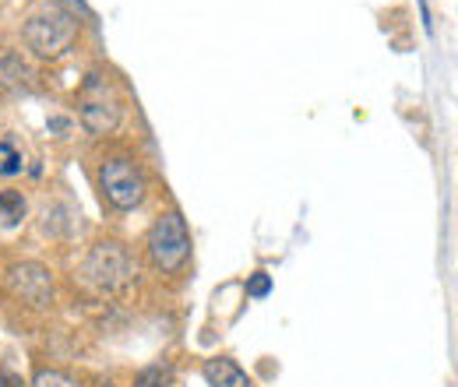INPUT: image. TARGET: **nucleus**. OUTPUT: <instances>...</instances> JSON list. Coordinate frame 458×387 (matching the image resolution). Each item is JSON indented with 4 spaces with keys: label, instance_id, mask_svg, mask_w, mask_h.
I'll return each mask as SVG.
<instances>
[{
    "label": "nucleus",
    "instance_id": "nucleus-6",
    "mask_svg": "<svg viewBox=\"0 0 458 387\" xmlns=\"http://www.w3.org/2000/svg\"><path fill=\"white\" fill-rule=\"evenodd\" d=\"M11 289L18 296H25L29 303H50L54 299V282L43 265H14L11 268Z\"/></svg>",
    "mask_w": 458,
    "mask_h": 387
},
{
    "label": "nucleus",
    "instance_id": "nucleus-9",
    "mask_svg": "<svg viewBox=\"0 0 458 387\" xmlns=\"http://www.w3.org/2000/svg\"><path fill=\"white\" fill-rule=\"evenodd\" d=\"M25 215V201L14 190H0V225H14Z\"/></svg>",
    "mask_w": 458,
    "mask_h": 387
},
{
    "label": "nucleus",
    "instance_id": "nucleus-13",
    "mask_svg": "<svg viewBox=\"0 0 458 387\" xmlns=\"http://www.w3.org/2000/svg\"><path fill=\"white\" fill-rule=\"evenodd\" d=\"M268 289H272V278L265 275V272H258V275L247 282V296H258L261 299V296H268Z\"/></svg>",
    "mask_w": 458,
    "mask_h": 387
},
{
    "label": "nucleus",
    "instance_id": "nucleus-12",
    "mask_svg": "<svg viewBox=\"0 0 458 387\" xmlns=\"http://www.w3.org/2000/svg\"><path fill=\"white\" fill-rule=\"evenodd\" d=\"M0 172H4V176L21 172V156H18L11 145H0Z\"/></svg>",
    "mask_w": 458,
    "mask_h": 387
},
{
    "label": "nucleus",
    "instance_id": "nucleus-4",
    "mask_svg": "<svg viewBox=\"0 0 458 387\" xmlns=\"http://www.w3.org/2000/svg\"><path fill=\"white\" fill-rule=\"evenodd\" d=\"M81 123L92 134H114L120 123V99L99 74H92L81 88Z\"/></svg>",
    "mask_w": 458,
    "mask_h": 387
},
{
    "label": "nucleus",
    "instance_id": "nucleus-8",
    "mask_svg": "<svg viewBox=\"0 0 458 387\" xmlns=\"http://www.w3.org/2000/svg\"><path fill=\"white\" fill-rule=\"evenodd\" d=\"M29 78H32V71L18 56H4L0 60V88H21Z\"/></svg>",
    "mask_w": 458,
    "mask_h": 387
},
{
    "label": "nucleus",
    "instance_id": "nucleus-7",
    "mask_svg": "<svg viewBox=\"0 0 458 387\" xmlns=\"http://www.w3.org/2000/svg\"><path fill=\"white\" fill-rule=\"evenodd\" d=\"M205 381L212 387H250L247 374L233 359H208L205 363Z\"/></svg>",
    "mask_w": 458,
    "mask_h": 387
},
{
    "label": "nucleus",
    "instance_id": "nucleus-11",
    "mask_svg": "<svg viewBox=\"0 0 458 387\" xmlns=\"http://www.w3.org/2000/svg\"><path fill=\"white\" fill-rule=\"evenodd\" d=\"M32 387H81V384H78L71 374H64V370H43Z\"/></svg>",
    "mask_w": 458,
    "mask_h": 387
},
{
    "label": "nucleus",
    "instance_id": "nucleus-2",
    "mask_svg": "<svg viewBox=\"0 0 458 387\" xmlns=\"http://www.w3.org/2000/svg\"><path fill=\"white\" fill-rule=\"evenodd\" d=\"M191 254V232H187V222L180 219L176 212L159 215L152 232H148V257L159 272H180L183 261Z\"/></svg>",
    "mask_w": 458,
    "mask_h": 387
},
{
    "label": "nucleus",
    "instance_id": "nucleus-5",
    "mask_svg": "<svg viewBox=\"0 0 458 387\" xmlns=\"http://www.w3.org/2000/svg\"><path fill=\"white\" fill-rule=\"evenodd\" d=\"M85 275L92 278L99 289L116 292V289H123V285L131 282L134 261H131V254H127L120 243L103 240V243L92 247V254H89V261H85Z\"/></svg>",
    "mask_w": 458,
    "mask_h": 387
},
{
    "label": "nucleus",
    "instance_id": "nucleus-14",
    "mask_svg": "<svg viewBox=\"0 0 458 387\" xmlns=\"http://www.w3.org/2000/svg\"><path fill=\"white\" fill-rule=\"evenodd\" d=\"M64 4H81V0H64Z\"/></svg>",
    "mask_w": 458,
    "mask_h": 387
},
{
    "label": "nucleus",
    "instance_id": "nucleus-1",
    "mask_svg": "<svg viewBox=\"0 0 458 387\" xmlns=\"http://www.w3.org/2000/svg\"><path fill=\"white\" fill-rule=\"evenodd\" d=\"M74 36H78V21L67 11H60V7L36 11L25 21V43H29V50L36 56H47V60H54L64 50H71Z\"/></svg>",
    "mask_w": 458,
    "mask_h": 387
},
{
    "label": "nucleus",
    "instance_id": "nucleus-3",
    "mask_svg": "<svg viewBox=\"0 0 458 387\" xmlns=\"http://www.w3.org/2000/svg\"><path fill=\"white\" fill-rule=\"evenodd\" d=\"M99 187L103 198L120 212H131L145 201V176L131 159H106L99 169Z\"/></svg>",
    "mask_w": 458,
    "mask_h": 387
},
{
    "label": "nucleus",
    "instance_id": "nucleus-10",
    "mask_svg": "<svg viewBox=\"0 0 458 387\" xmlns=\"http://www.w3.org/2000/svg\"><path fill=\"white\" fill-rule=\"evenodd\" d=\"M134 387H173V370L163 366V363H159V366H148V370L138 374Z\"/></svg>",
    "mask_w": 458,
    "mask_h": 387
}]
</instances>
